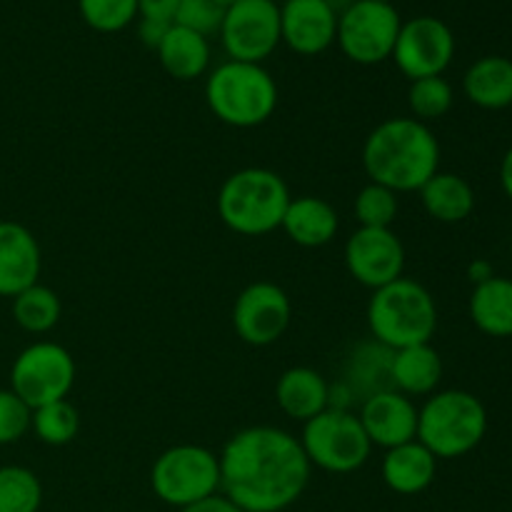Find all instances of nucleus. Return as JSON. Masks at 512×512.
<instances>
[{
    "label": "nucleus",
    "mask_w": 512,
    "mask_h": 512,
    "mask_svg": "<svg viewBox=\"0 0 512 512\" xmlns=\"http://www.w3.org/2000/svg\"><path fill=\"white\" fill-rule=\"evenodd\" d=\"M215 3H218V5H220V8H225V10H228V8H230V5L240 3V0H215Z\"/></svg>",
    "instance_id": "nucleus-40"
},
{
    "label": "nucleus",
    "mask_w": 512,
    "mask_h": 512,
    "mask_svg": "<svg viewBox=\"0 0 512 512\" xmlns=\"http://www.w3.org/2000/svg\"><path fill=\"white\" fill-rule=\"evenodd\" d=\"M465 95L483 110H503L512 105V60L485 55L475 60L463 80Z\"/></svg>",
    "instance_id": "nucleus-22"
},
{
    "label": "nucleus",
    "mask_w": 512,
    "mask_h": 512,
    "mask_svg": "<svg viewBox=\"0 0 512 512\" xmlns=\"http://www.w3.org/2000/svg\"><path fill=\"white\" fill-rule=\"evenodd\" d=\"M155 53H158L165 73L183 83L205 75L210 65L208 38L188 28H180V25H170L168 35Z\"/></svg>",
    "instance_id": "nucleus-23"
},
{
    "label": "nucleus",
    "mask_w": 512,
    "mask_h": 512,
    "mask_svg": "<svg viewBox=\"0 0 512 512\" xmlns=\"http://www.w3.org/2000/svg\"><path fill=\"white\" fill-rule=\"evenodd\" d=\"M470 318L490 338H512V280L493 275L475 285L470 295Z\"/></svg>",
    "instance_id": "nucleus-25"
},
{
    "label": "nucleus",
    "mask_w": 512,
    "mask_h": 512,
    "mask_svg": "<svg viewBox=\"0 0 512 512\" xmlns=\"http://www.w3.org/2000/svg\"><path fill=\"white\" fill-rule=\"evenodd\" d=\"M205 100L220 123L230 128H258L278 108V85L258 63L228 60L208 75Z\"/></svg>",
    "instance_id": "nucleus-5"
},
{
    "label": "nucleus",
    "mask_w": 512,
    "mask_h": 512,
    "mask_svg": "<svg viewBox=\"0 0 512 512\" xmlns=\"http://www.w3.org/2000/svg\"><path fill=\"white\" fill-rule=\"evenodd\" d=\"M225 53L230 60L263 65L280 40V5L275 0H240L230 5L220 25Z\"/></svg>",
    "instance_id": "nucleus-11"
},
{
    "label": "nucleus",
    "mask_w": 512,
    "mask_h": 512,
    "mask_svg": "<svg viewBox=\"0 0 512 512\" xmlns=\"http://www.w3.org/2000/svg\"><path fill=\"white\" fill-rule=\"evenodd\" d=\"M43 505V485L33 470L23 465L0 468V512H38Z\"/></svg>",
    "instance_id": "nucleus-28"
},
{
    "label": "nucleus",
    "mask_w": 512,
    "mask_h": 512,
    "mask_svg": "<svg viewBox=\"0 0 512 512\" xmlns=\"http://www.w3.org/2000/svg\"><path fill=\"white\" fill-rule=\"evenodd\" d=\"M398 10L393 3L380 0H355L338 13V35L335 43L345 58L358 65H378L393 58L395 40L400 33Z\"/></svg>",
    "instance_id": "nucleus-9"
},
{
    "label": "nucleus",
    "mask_w": 512,
    "mask_h": 512,
    "mask_svg": "<svg viewBox=\"0 0 512 512\" xmlns=\"http://www.w3.org/2000/svg\"><path fill=\"white\" fill-rule=\"evenodd\" d=\"M363 168L370 183L395 193L420 190L440 168V143L415 118H388L375 125L363 145Z\"/></svg>",
    "instance_id": "nucleus-2"
},
{
    "label": "nucleus",
    "mask_w": 512,
    "mask_h": 512,
    "mask_svg": "<svg viewBox=\"0 0 512 512\" xmlns=\"http://www.w3.org/2000/svg\"><path fill=\"white\" fill-rule=\"evenodd\" d=\"M30 430L38 435L40 443L63 448V445L73 443L78 438L80 415L68 398L55 400V403L40 405V408L33 410Z\"/></svg>",
    "instance_id": "nucleus-27"
},
{
    "label": "nucleus",
    "mask_w": 512,
    "mask_h": 512,
    "mask_svg": "<svg viewBox=\"0 0 512 512\" xmlns=\"http://www.w3.org/2000/svg\"><path fill=\"white\" fill-rule=\"evenodd\" d=\"M455 55V35L440 18L418 15L400 25L393 48V60L400 73L413 83L420 78H435L448 70Z\"/></svg>",
    "instance_id": "nucleus-12"
},
{
    "label": "nucleus",
    "mask_w": 512,
    "mask_h": 512,
    "mask_svg": "<svg viewBox=\"0 0 512 512\" xmlns=\"http://www.w3.org/2000/svg\"><path fill=\"white\" fill-rule=\"evenodd\" d=\"M150 485L165 505L188 508L220 493V460L203 445H173L155 458Z\"/></svg>",
    "instance_id": "nucleus-8"
},
{
    "label": "nucleus",
    "mask_w": 512,
    "mask_h": 512,
    "mask_svg": "<svg viewBox=\"0 0 512 512\" xmlns=\"http://www.w3.org/2000/svg\"><path fill=\"white\" fill-rule=\"evenodd\" d=\"M220 490L243 512H283L300 500L313 465L298 438L280 428L255 425L225 443Z\"/></svg>",
    "instance_id": "nucleus-1"
},
{
    "label": "nucleus",
    "mask_w": 512,
    "mask_h": 512,
    "mask_svg": "<svg viewBox=\"0 0 512 512\" xmlns=\"http://www.w3.org/2000/svg\"><path fill=\"white\" fill-rule=\"evenodd\" d=\"M180 512H243L230 498H225L223 493L208 495V498L198 500V503L188 505V508H180Z\"/></svg>",
    "instance_id": "nucleus-36"
},
{
    "label": "nucleus",
    "mask_w": 512,
    "mask_h": 512,
    "mask_svg": "<svg viewBox=\"0 0 512 512\" xmlns=\"http://www.w3.org/2000/svg\"><path fill=\"white\" fill-rule=\"evenodd\" d=\"M343 255L348 273L370 290L385 288L403 278V240L390 228H358L345 243Z\"/></svg>",
    "instance_id": "nucleus-14"
},
{
    "label": "nucleus",
    "mask_w": 512,
    "mask_h": 512,
    "mask_svg": "<svg viewBox=\"0 0 512 512\" xmlns=\"http://www.w3.org/2000/svg\"><path fill=\"white\" fill-rule=\"evenodd\" d=\"M300 445L310 465L333 475H348L368 463L373 445L348 408H328L303 423Z\"/></svg>",
    "instance_id": "nucleus-7"
},
{
    "label": "nucleus",
    "mask_w": 512,
    "mask_h": 512,
    "mask_svg": "<svg viewBox=\"0 0 512 512\" xmlns=\"http://www.w3.org/2000/svg\"><path fill=\"white\" fill-rule=\"evenodd\" d=\"M488 433V410L468 390H440L418 408V443L438 460L473 453Z\"/></svg>",
    "instance_id": "nucleus-6"
},
{
    "label": "nucleus",
    "mask_w": 512,
    "mask_h": 512,
    "mask_svg": "<svg viewBox=\"0 0 512 512\" xmlns=\"http://www.w3.org/2000/svg\"><path fill=\"white\" fill-rule=\"evenodd\" d=\"M383 483L398 495H420L433 485L438 475V458L418 440L385 450Z\"/></svg>",
    "instance_id": "nucleus-18"
},
{
    "label": "nucleus",
    "mask_w": 512,
    "mask_h": 512,
    "mask_svg": "<svg viewBox=\"0 0 512 512\" xmlns=\"http://www.w3.org/2000/svg\"><path fill=\"white\" fill-rule=\"evenodd\" d=\"M358 420L373 448L390 450L418 438V408L413 398L393 388L365 398Z\"/></svg>",
    "instance_id": "nucleus-15"
},
{
    "label": "nucleus",
    "mask_w": 512,
    "mask_h": 512,
    "mask_svg": "<svg viewBox=\"0 0 512 512\" xmlns=\"http://www.w3.org/2000/svg\"><path fill=\"white\" fill-rule=\"evenodd\" d=\"M78 10L98 33H118L138 18V0H78Z\"/></svg>",
    "instance_id": "nucleus-31"
},
{
    "label": "nucleus",
    "mask_w": 512,
    "mask_h": 512,
    "mask_svg": "<svg viewBox=\"0 0 512 512\" xmlns=\"http://www.w3.org/2000/svg\"><path fill=\"white\" fill-rule=\"evenodd\" d=\"M33 410L13 393L0 390V445H13L30 430Z\"/></svg>",
    "instance_id": "nucleus-33"
},
{
    "label": "nucleus",
    "mask_w": 512,
    "mask_h": 512,
    "mask_svg": "<svg viewBox=\"0 0 512 512\" xmlns=\"http://www.w3.org/2000/svg\"><path fill=\"white\" fill-rule=\"evenodd\" d=\"M425 213L438 223H463L475 208V193L465 178L455 173H435L418 190Z\"/></svg>",
    "instance_id": "nucleus-24"
},
{
    "label": "nucleus",
    "mask_w": 512,
    "mask_h": 512,
    "mask_svg": "<svg viewBox=\"0 0 512 512\" xmlns=\"http://www.w3.org/2000/svg\"><path fill=\"white\" fill-rule=\"evenodd\" d=\"M180 0H138V15L145 20H158V23H175Z\"/></svg>",
    "instance_id": "nucleus-34"
},
{
    "label": "nucleus",
    "mask_w": 512,
    "mask_h": 512,
    "mask_svg": "<svg viewBox=\"0 0 512 512\" xmlns=\"http://www.w3.org/2000/svg\"><path fill=\"white\" fill-rule=\"evenodd\" d=\"M500 183H503L505 195L512 200V148L505 153L503 165H500Z\"/></svg>",
    "instance_id": "nucleus-38"
},
{
    "label": "nucleus",
    "mask_w": 512,
    "mask_h": 512,
    "mask_svg": "<svg viewBox=\"0 0 512 512\" xmlns=\"http://www.w3.org/2000/svg\"><path fill=\"white\" fill-rule=\"evenodd\" d=\"M325 3H328L330 8H335V10H345L350 3H355V0H325Z\"/></svg>",
    "instance_id": "nucleus-39"
},
{
    "label": "nucleus",
    "mask_w": 512,
    "mask_h": 512,
    "mask_svg": "<svg viewBox=\"0 0 512 512\" xmlns=\"http://www.w3.org/2000/svg\"><path fill=\"white\" fill-rule=\"evenodd\" d=\"M468 275L475 285H480V283H485V280L493 278L495 273H493V265H490L488 260H475V263H470Z\"/></svg>",
    "instance_id": "nucleus-37"
},
{
    "label": "nucleus",
    "mask_w": 512,
    "mask_h": 512,
    "mask_svg": "<svg viewBox=\"0 0 512 512\" xmlns=\"http://www.w3.org/2000/svg\"><path fill=\"white\" fill-rule=\"evenodd\" d=\"M353 210L360 228H390L395 223V218H398L400 210L398 193L385 188V185L368 183L355 195Z\"/></svg>",
    "instance_id": "nucleus-30"
},
{
    "label": "nucleus",
    "mask_w": 512,
    "mask_h": 512,
    "mask_svg": "<svg viewBox=\"0 0 512 512\" xmlns=\"http://www.w3.org/2000/svg\"><path fill=\"white\" fill-rule=\"evenodd\" d=\"M338 10L325 0H285L280 5V40L298 55H320L335 43Z\"/></svg>",
    "instance_id": "nucleus-16"
},
{
    "label": "nucleus",
    "mask_w": 512,
    "mask_h": 512,
    "mask_svg": "<svg viewBox=\"0 0 512 512\" xmlns=\"http://www.w3.org/2000/svg\"><path fill=\"white\" fill-rule=\"evenodd\" d=\"M290 195L275 170L243 168L228 175L218 193V215L233 233L260 238L283 225Z\"/></svg>",
    "instance_id": "nucleus-3"
},
{
    "label": "nucleus",
    "mask_w": 512,
    "mask_h": 512,
    "mask_svg": "<svg viewBox=\"0 0 512 512\" xmlns=\"http://www.w3.org/2000/svg\"><path fill=\"white\" fill-rule=\"evenodd\" d=\"M380 3H390V0H380Z\"/></svg>",
    "instance_id": "nucleus-41"
},
{
    "label": "nucleus",
    "mask_w": 512,
    "mask_h": 512,
    "mask_svg": "<svg viewBox=\"0 0 512 512\" xmlns=\"http://www.w3.org/2000/svg\"><path fill=\"white\" fill-rule=\"evenodd\" d=\"M293 318V305L280 285L258 280L243 288L233 305V328L243 343L265 348L278 343Z\"/></svg>",
    "instance_id": "nucleus-13"
},
{
    "label": "nucleus",
    "mask_w": 512,
    "mask_h": 512,
    "mask_svg": "<svg viewBox=\"0 0 512 512\" xmlns=\"http://www.w3.org/2000/svg\"><path fill=\"white\" fill-rule=\"evenodd\" d=\"M280 228L300 248H323L338 235L340 218L338 210L325 198L300 195L290 200Z\"/></svg>",
    "instance_id": "nucleus-20"
},
{
    "label": "nucleus",
    "mask_w": 512,
    "mask_h": 512,
    "mask_svg": "<svg viewBox=\"0 0 512 512\" xmlns=\"http://www.w3.org/2000/svg\"><path fill=\"white\" fill-rule=\"evenodd\" d=\"M168 30H170L168 23H158V20L140 18L138 38H140V43L145 45V48L158 50L160 43H163V38H165V35H168Z\"/></svg>",
    "instance_id": "nucleus-35"
},
{
    "label": "nucleus",
    "mask_w": 512,
    "mask_h": 512,
    "mask_svg": "<svg viewBox=\"0 0 512 512\" xmlns=\"http://www.w3.org/2000/svg\"><path fill=\"white\" fill-rule=\"evenodd\" d=\"M275 403L288 418L308 423L330 408V385L318 370L305 365L288 368L275 383Z\"/></svg>",
    "instance_id": "nucleus-19"
},
{
    "label": "nucleus",
    "mask_w": 512,
    "mask_h": 512,
    "mask_svg": "<svg viewBox=\"0 0 512 512\" xmlns=\"http://www.w3.org/2000/svg\"><path fill=\"white\" fill-rule=\"evenodd\" d=\"M368 328L375 343L388 350L430 343L438 330V305L430 290L413 278H398L373 290Z\"/></svg>",
    "instance_id": "nucleus-4"
},
{
    "label": "nucleus",
    "mask_w": 512,
    "mask_h": 512,
    "mask_svg": "<svg viewBox=\"0 0 512 512\" xmlns=\"http://www.w3.org/2000/svg\"><path fill=\"white\" fill-rule=\"evenodd\" d=\"M40 268L38 238L15 220H0V298H15L38 283Z\"/></svg>",
    "instance_id": "nucleus-17"
},
{
    "label": "nucleus",
    "mask_w": 512,
    "mask_h": 512,
    "mask_svg": "<svg viewBox=\"0 0 512 512\" xmlns=\"http://www.w3.org/2000/svg\"><path fill=\"white\" fill-rule=\"evenodd\" d=\"M408 105L413 110V118L428 125L430 120L443 118L453 108V88L443 75L413 80L408 90Z\"/></svg>",
    "instance_id": "nucleus-29"
},
{
    "label": "nucleus",
    "mask_w": 512,
    "mask_h": 512,
    "mask_svg": "<svg viewBox=\"0 0 512 512\" xmlns=\"http://www.w3.org/2000/svg\"><path fill=\"white\" fill-rule=\"evenodd\" d=\"M443 380V358L430 343L393 350L390 355V388L408 398L433 395Z\"/></svg>",
    "instance_id": "nucleus-21"
},
{
    "label": "nucleus",
    "mask_w": 512,
    "mask_h": 512,
    "mask_svg": "<svg viewBox=\"0 0 512 512\" xmlns=\"http://www.w3.org/2000/svg\"><path fill=\"white\" fill-rule=\"evenodd\" d=\"M60 313H63V305H60L58 293L48 285L35 283L13 298V318L25 333H48L58 325Z\"/></svg>",
    "instance_id": "nucleus-26"
},
{
    "label": "nucleus",
    "mask_w": 512,
    "mask_h": 512,
    "mask_svg": "<svg viewBox=\"0 0 512 512\" xmlns=\"http://www.w3.org/2000/svg\"><path fill=\"white\" fill-rule=\"evenodd\" d=\"M75 385V360L63 345L33 343L15 358L10 368V390L30 410L65 400Z\"/></svg>",
    "instance_id": "nucleus-10"
},
{
    "label": "nucleus",
    "mask_w": 512,
    "mask_h": 512,
    "mask_svg": "<svg viewBox=\"0 0 512 512\" xmlns=\"http://www.w3.org/2000/svg\"><path fill=\"white\" fill-rule=\"evenodd\" d=\"M223 15L225 8H220L215 0H180L173 25H180V28H188L208 38V35L220 33Z\"/></svg>",
    "instance_id": "nucleus-32"
}]
</instances>
